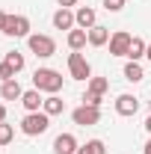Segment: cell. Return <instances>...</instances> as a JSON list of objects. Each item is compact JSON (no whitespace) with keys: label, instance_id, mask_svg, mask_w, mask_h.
<instances>
[{"label":"cell","instance_id":"obj_1","mask_svg":"<svg viewBox=\"0 0 151 154\" xmlns=\"http://www.w3.org/2000/svg\"><path fill=\"white\" fill-rule=\"evenodd\" d=\"M33 89L48 92V95H57L59 89H62V74H59L57 68H36V74H33Z\"/></svg>","mask_w":151,"mask_h":154},{"label":"cell","instance_id":"obj_2","mask_svg":"<svg viewBox=\"0 0 151 154\" xmlns=\"http://www.w3.org/2000/svg\"><path fill=\"white\" fill-rule=\"evenodd\" d=\"M51 128V116L45 113V110H39V113H27L21 119V131L27 136H42L45 131Z\"/></svg>","mask_w":151,"mask_h":154},{"label":"cell","instance_id":"obj_3","mask_svg":"<svg viewBox=\"0 0 151 154\" xmlns=\"http://www.w3.org/2000/svg\"><path fill=\"white\" fill-rule=\"evenodd\" d=\"M27 45H30V51H33L39 59H48V57L57 54V42L51 36H45V33H30V36H27Z\"/></svg>","mask_w":151,"mask_h":154},{"label":"cell","instance_id":"obj_4","mask_svg":"<svg viewBox=\"0 0 151 154\" xmlns=\"http://www.w3.org/2000/svg\"><path fill=\"white\" fill-rule=\"evenodd\" d=\"M3 36H9V38H27V36H30V18H27V15H6Z\"/></svg>","mask_w":151,"mask_h":154},{"label":"cell","instance_id":"obj_5","mask_svg":"<svg viewBox=\"0 0 151 154\" xmlns=\"http://www.w3.org/2000/svg\"><path fill=\"white\" fill-rule=\"evenodd\" d=\"M68 74L74 77V80H89L92 77V65H89V59L83 57L80 51H71L68 54Z\"/></svg>","mask_w":151,"mask_h":154},{"label":"cell","instance_id":"obj_6","mask_svg":"<svg viewBox=\"0 0 151 154\" xmlns=\"http://www.w3.org/2000/svg\"><path fill=\"white\" fill-rule=\"evenodd\" d=\"M71 122H74V125H80V128L98 125V122H101V107H89V104H80L74 113H71Z\"/></svg>","mask_w":151,"mask_h":154},{"label":"cell","instance_id":"obj_7","mask_svg":"<svg viewBox=\"0 0 151 154\" xmlns=\"http://www.w3.org/2000/svg\"><path fill=\"white\" fill-rule=\"evenodd\" d=\"M131 42H133L131 33H125V30H116L113 36H110V54H113V57H128V51H131Z\"/></svg>","mask_w":151,"mask_h":154},{"label":"cell","instance_id":"obj_8","mask_svg":"<svg viewBox=\"0 0 151 154\" xmlns=\"http://www.w3.org/2000/svg\"><path fill=\"white\" fill-rule=\"evenodd\" d=\"M116 113L125 116V119L136 116V113H139V98H136V95H119V98H116Z\"/></svg>","mask_w":151,"mask_h":154},{"label":"cell","instance_id":"obj_9","mask_svg":"<svg viewBox=\"0 0 151 154\" xmlns=\"http://www.w3.org/2000/svg\"><path fill=\"white\" fill-rule=\"evenodd\" d=\"M80 151V145H77L74 134H59L54 139V154H77Z\"/></svg>","mask_w":151,"mask_h":154},{"label":"cell","instance_id":"obj_10","mask_svg":"<svg viewBox=\"0 0 151 154\" xmlns=\"http://www.w3.org/2000/svg\"><path fill=\"white\" fill-rule=\"evenodd\" d=\"M74 21H77L80 30H92L95 24H98V12H95L92 6H80V9L74 12Z\"/></svg>","mask_w":151,"mask_h":154},{"label":"cell","instance_id":"obj_11","mask_svg":"<svg viewBox=\"0 0 151 154\" xmlns=\"http://www.w3.org/2000/svg\"><path fill=\"white\" fill-rule=\"evenodd\" d=\"M21 104H24V110H27V113H39V110H42V104H45V98H42L39 89H27V92L21 95Z\"/></svg>","mask_w":151,"mask_h":154},{"label":"cell","instance_id":"obj_12","mask_svg":"<svg viewBox=\"0 0 151 154\" xmlns=\"http://www.w3.org/2000/svg\"><path fill=\"white\" fill-rule=\"evenodd\" d=\"M54 27H57V30H74V27H77L74 12H71V9H62V6H59L57 12H54Z\"/></svg>","mask_w":151,"mask_h":154},{"label":"cell","instance_id":"obj_13","mask_svg":"<svg viewBox=\"0 0 151 154\" xmlns=\"http://www.w3.org/2000/svg\"><path fill=\"white\" fill-rule=\"evenodd\" d=\"M65 42H68V48L71 51H83L86 45H89V30H68V36H65Z\"/></svg>","mask_w":151,"mask_h":154},{"label":"cell","instance_id":"obj_14","mask_svg":"<svg viewBox=\"0 0 151 154\" xmlns=\"http://www.w3.org/2000/svg\"><path fill=\"white\" fill-rule=\"evenodd\" d=\"M24 95V89H21L18 80H6V83H0V98L3 101H21Z\"/></svg>","mask_w":151,"mask_h":154},{"label":"cell","instance_id":"obj_15","mask_svg":"<svg viewBox=\"0 0 151 154\" xmlns=\"http://www.w3.org/2000/svg\"><path fill=\"white\" fill-rule=\"evenodd\" d=\"M107 42H110V30L101 27V24H95L92 30H89V45H92V48H104Z\"/></svg>","mask_w":151,"mask_h":154},{"label":"cell","instance_id":"obj_16","mask_svg":"<svg viewBox=\"0 0 151 154\" xmlns=\"http://www.w3.org/2000/svg\"><path fill=\"white\" fill-rule=\"evenodd\" d=\"M145 48H148V42H145V38L133 36V42H131V51H128V59H131V62H139V59L145 57Z\"/></svg>","mask_w":151,"mask_h":154},{"label":"cell","instance_id":"obj_17","mask_svg":"<svg viewBox=\"0 0 151 154\" xmlns=\"http://www.w3.org/2000/svg\"><path fill=\"white\" fill-rule=\"evenodd\" d=\"M42 110H45L48 116H59L62 110H65V101H62L59 95H48V98H45V104H42Z\"/></svg>","mask_w":151,"mask_h":154},{"label":"cell","instance_id":"obj_18","mask_svg":"<svg viewBox=\"0 0 151 154\" xmlns=\"http://www.w3.org/2000/svg\"><path fill=\"white\" fill-rule=\"evenodd\" d=\"M122 74H125V80H131V83H139V80L145 77V71H142V65H139V62H131V59H128Z\"/></svg>","mask_w":151,"mask_h":154},{"label":"cell","instance_id":"obj_19","mask_svg":"<svg viewBox=\"0 0 151 154\" xmlns=\"http://www.w3.org/2000/svg\"><path fill=\"white\" fill-rule=\"evenodd\" d=\"M110 89V80L107 77H89V86H86V92H95V95H104Z\"/></svg>","mask_w":151,"mask_h":154},{"label":"cell","instance_id":"obj_20","mask_svg":"<svg viewBox=\"0 0 151 154\" xmlns=\"http://www.w3.org/2000/svg\"><path fill=\"white\" fill-rule=\"evenodd\" d=\"M3 62H9V65L15 68V74H18V71H24V65H27V59H24V54H18V51H9V54L3 57Z\"/></svg>","mask_w":151,"mask_h":154},{"label":"cell","instance_id":"obj_21","mask_svg":"<svg viewBox=\"0 0 151 154\" xmlns=\"http://www.w3.org/2000/svg\"><path fill=\"white\" fill-rule=\"evenodd\" d=\"M77 154H107V145H104L101 139H89L86 145H80Z\"/></svg>","mask_w":151,"mask_h":154},{"label":"cell","instance_id":"obj_22","mask_svg":"<svg viewBox=\"0 0 151 154\" xmlns=\"http://www.w3.org/2000/svg\"><path fill=\"white\" fill-rule=\"evenodd\" d=\"M12 139H15V128L6 125V122H0V145H9Z\"/></svg>","mask_w":151,"mask_h":154},{"label":"cell","instance_id":"obj_23","mask_svg":"<svg viewBox=\"0 0 151 154\" xmlns=\"http://www.w3.org/2000/svg\"><path fill=\"white\" fill-rule=\"evenodd\" d=\"M6 80H15V68L9 62H0V83H6Z\"/></svg>","mask_w":151,"mask_h":154},{"label":"cell","instance_id":"obj_24","mask_svg":"<svg viewBox=\"0 0 151 154\" xmlns=\"http://www.w3.org/2000/svg\"><path fill=\"white\" fill-rule=\"evenodd\" d=\"M125 3H128V0H104V9H107V12H122Z\"/></svg>","mask_w":151,"mask_h":154},{"label":"cell","instance_id":"obj_25","mask_svg":"<svg viewBox=\"0 0 151 154\" xmlns=\"http://www.w3.org/2000/svg\"><path fill=\"white\" fill-rule=\"evenodd\" d=\"M101 101H104V95H95V92L83 95V104H89V107H101Z\"/></svg>","mask_w":151,"mask_h":154},{"label":"cell","instance_id":"obj_26","mask_svg":"<svg viewBox=\"0 0 151 154\" xmlns=\"http://www.w3.org/2000/svg\"><path fill=\"white\" fill-rule=\"evenodd\" d=\"M57 3H59V6H62V9H71V6H74L77 0H57Z\"/></svg>","mask_w":151,"mask_h":154},{"label":"cell","instance_id":"obj_27","mask_svg":"<svg viewBox=\"0 0 151 154\" xmlns=\"http://www.w3.org/2000/svg\"><path fill=\"white\" fill-rule=\"evenodd\" d=\"M3 24H6V12H0V33H3Z\"/></svg>","mask_w":151,"mask_h":154},{"label":"cell","instance_id":"obj_28","mask_svg":"<svg viewBox=\"0 0 151 154\" xmlns=\"http://www.w3.org/2000/svg\"><path fill=\"white\" fill-rule=\"evenodd\" d=\"M0 122H6V107L0 104Z\"/></svg>","mask_w":151,"mask_h":154},{"label":"cell","instance_id":"obj_29","mask_svg":"<svg viewBox=\"0 0 151 154\" xmlns=\"http://www.w3.org/2000/svg\"><path fill=\"white\" fill-rule=\"evenodd\" d=\"M145 131H148V134H151V116H148V119H145Z\"/></svg>","mask_w":151,"mask_h":154},{"label":"cell","instance_id":"obj_30","mask_svg":"<svg viewBox=\"0 0 151 154\" xmlns=\"http://www.w3.org/2000/svg\"><path fill=\"white\" fill-rule=\"evenodd\" d=\"M142 151H145V154H151V139L145 142V148H142Z\"/></svg>","mask_w":151,"mask_h":154},{"label":"cell","instance_id":"obj_31","mask_svg":"<svg viewBox=\"0 0 151 154\" xmlns=\"http://www.w3.org/2000/svg\"><path fill=\"white\" fill-rule=\"evenodd\" d=\"M145 59H151V45H148V48H145Z\"/></svg>","mask_w":151,"mask_h":154}]
</instances>
